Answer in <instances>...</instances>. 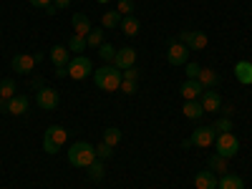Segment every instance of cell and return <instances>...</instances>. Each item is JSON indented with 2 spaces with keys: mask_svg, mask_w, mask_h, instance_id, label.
<instances>
[{
  "mask_svg": "<svg viewBox=\"0 0 252 189\" xmlns=\"http://www.w3.org/2000/svg\"><path fill=\"white\" fill-rule=\"evenodd\" d=\"M121 81H124V78H121V71H119L116 66H111V63H103L98 71H94V83H96L101 91H106V94L119 91Z\"/></svg>",
  "mask_w": 252,
  "mask_h": 189,
  "instance_id": "obj_1",
  "label": "cell"
},
{
  "mask_svg": "<svg viewBox=\"0 0 252 189\" xmlns=\"http://www.w3.org/2000/svg\"><path fill=\"white\" fill-rule=\"evenodd\" d=\"M68 161H71V166H83V169H89V166L96 161V146H91L89 141H76V144H71Z\"/></svg>",
  "mask_w": 252,
  "mask_h": 189,
  "instance_id": "obj_2",
  "label": "cell"
},
{
  "mask_svg": "<svg viewBox=\"0 0 252 189\" xmlns=\"http://www.w3.org/2000/svg\"><path fill=\"white\" fill-rule=\"evenodd\" d=\"M68 139V131L63 126H48L46 129V136H43V149L46 154H58L63 149V144Z\"/></svg>",
  "mask_w": 252,
  "mask_h": 189,
  "instance_id": "obj_3",
  "label": "cell"
},
{
  "mask_svg": "<svg viewBox=\"0 0 252 189\" xmlns=\"http://www.w3.org/2000/svg\"><path fill=\"white\" fill-rule=\"evenodd\" d=\"M215 146H217V154L229 159V157H235L240 152V141L237 136H232V131H227V134H217L215 139Z\"/></svg>",
  "mask_w": 252,
  "mask_h": 189,
  "instance_id": "obj_4",
  "label": "cell"
},
{
  "mask_svg": "<svg viewBox=\"0 0 252 189\" xmlns=\"http://www.w3.org/2000/svg\"><path fill=\"white\" fill-rule=\"evenodd\" d=\"M177 40H179V43H184L187 48H192V51H204L207 43H209L207 33H202V31H182L177 35Z\"/></svg>",
  "mask_w": 252,
  "mask_h": 189,
  "instance_id": "obj_5",
  "label": "cell"
},
{
  "mask_svg": "<svg viewBox=\"0 0 252 189\" xmlns=\"http://www.w3.org/2000/svg\"><path fill=\"white\" fill-rule=\"evenodd\" d=\"M91 73H94V68H91V61L86 56H76V58L68 61V76L73 81H83V78L91 76Z\"/></svg>",
  "mask_w": 252,
  "mask_h": 189,
  "instance_id": "obj_6",
  "label": "cell"
},
{
  "mask_svg": "<svg viewBox=\"0 0 252 189\" xmlns=\"http://www.w3.org/2000/svg\"><path fill=\"white\" fill-rule=\"evenodd\" d=\"M217 139V131L212 129V126H199V129L192 134V146H202V149H207V146H212Z\"/></svg>",
  "mask_w": 252,
  "mask_h": 189,
  "instance_id": "obj_7",
  "label": "cell"
},
{
  "mask_svg": "<svg viewBox=\"0 0 252 189\" xmlns=\"http://www.w3.org/2000/svg\"><path fill=\"white\" fill-rule=\"evenodd\" d=\"M111 66H116L119 71H126V68H131V66H136V51L134 48H119L116 51V56H114V63Z\"/></svg>",
  "mask_w": 252,
  "mask_h": 189,
  "instance_id": "obj_8",
  "label": "cell"
},
{
  "mask_svg": "<svg viewBox=\"0 0 252 189\" xmlns=\"http://www.w3.org/2000/svg\"><path fill=\"white\" fill-rule=\"evenodd\" d=\"M10 68H13L18 76H28V73L35 68V58L28 56V53H18V56H13V61H10Z\"/></svg>",
  "mask_w": 252,
  "mask_h": 189,
  "instance_id": "obj_9",
  "label": "cell"
},
{
  "mask_svg": "<svg viewBox=\"0 0 252 189\" xmlns=\"http://www.w3.org/2000/svg\"><path fill=\"white\" fill-rule=\"evenodd\" d=\"M199 103H202V109L207 114H215V111L222 109V96L215 89H204V94L199 96Z\"/></svg>",
  "mask_w": 252,
  "mask_h": 189,
  "instance_id": "obj_10",
  "label": "cell"
},
{
  "mask_svg": "<svg viewBox=\"0 0 252 189\" xmlns=\"http://www.w3.org/2000/svg\"><path fill=\"white\" fill-rule=\"evenodd\" d=\"M179 94L184 96V101H197L204 94V86H202L197 78H187L182 86H179Z\"/></svg>",
  "mask_w": 252,
  "mask_h": 189,
  "instance_id": "obj_11",
  "label": "cell"
},
{
  "mask_svg": "<svg viewBox=\"0 0 252 189\" xmlns=\"http://www.w3.org/2000/svg\"><path fill=\"white\" fill-rule=\"evenodd\" d=\"M35 103H38L40 109H46V111L56 109V106H58V91H56V89H38Z\"/></svg>",
  "mask_w": 252,
  "mask_h": 189,
  "instance_id": "obj_12",
  "label": "cell"
},
{
  "mask_svg": "<svg viewBox=\"0 0 252 189\" xmlns=\"http://www.w3.org/2000/svg\"><path fill=\"white\" fill-rule=\"evenodd\" d=\"M187 46L184 43H179V40H174V43L166 48V61L172 63V66H184L187 63Z\"/></svg>",
  "mask_w": 252,
  "mask_h": 189,
  "instance_id": "obj_13",
  "label": "cell"
},
{
  "mask_svg": "<svg viewBox=\"0 0 252 189\" xmlns=\"http://www.w3.org/2000/svg\"><path fill=\"white\" fill-rule=\"evenodd\" d=\"M194 187H197V189H217V174H215V172H209V169L197 172V177H194Z\"/></svg>",
  "mask_w": 252,
  "mask_h": 189,
  "instance_id": "obj_14",
  "label": "cell"
},
{
  "mask_svg": "<svg viewBox=\"0 0 252 189\" xmlns=\"http://www.w3.org/2000/svg\"><path fill=\"white\" fill-rule=\"evenodd\" d=\"M119 28H121L124 35L134 38V35H139L141 23H139V18H136V15H124V18H121V23H119Z\"/></svg>",
  "mask_w": 252,
  "mask_h": 189,
  "instance_id": "obj_15",
  "label": "cell"
},
{
  "mask_svg": "<svg viewBox=\"0 0 252 189\" xmlns=\"http://www.w3.org/2000/svg\"><path fill=\"white\" fill-rule=\"evenodd\" d=\"M28 96H13V98H8V114H13V116H23L26 111H28Z\"/></svg>",
  "mask_w": 252,
  "mask_h": 189,
  "instance_id": "obj_16",
  "label": "cell"
},
{
  "mask_svg": "<svg viewBox=\"0 0 252 189\" xmlns=\"http://www.w3.org/2000/svg\"><path fill=\"white\" fill-rule=\"evenodd\" d=\"M68 53H71L68 46H53L51 53H48V58L53 61V66H56V68H61V66H68V61H71Z\"/></svg>",
  "mask_w": 252,
  "mask_h": 189,
  "instance_id": "obj_17",
  "label": "cell"
},
{
  "mask_svg": "<svg viewBox=\"0 0 252 189\" xmlns=\"http://www.w3.org/2000/svg\"><path fill=\"white\" fill-rule=\"evenodd\" d=\"M235 76L242 86H252V63L250 61H240L235 66Z\"/></svg>",
  "mask_w": 252,
  "mask_h": 189,
  "instance_id": "obj_18",
  "label": "cell"
},
{
  "mask_svg": "<svg viewBox=\"0 0 252 189\" xmlns=\"http://www.w3.org/2000/svg\"><path fill=\"white\" fill-rule=\"evenodd\" d=\"M73 31H76V35L86 38V35L91 33V18H89L86 13H76V15H73Z\"/></svg>",
  "mask_w": 252,
  "mask_h": 189,
  "instance_id": "obj_19",
  "label": "cell"
},
{
  "mask_svg": "<svg viewBox=\"0 0 252 189\" xmlns=\"http://www.w3.org/2000/svg\"><path fill=\"white\" fill-rule=\"evenodd\" d=\"M217 189H245V182L237 174H222L217 179Z\"/></svg>",
  "mask_w": 252,
  "mask_h": 189,
  "instance_id": "obj_20",
  "label": "cell"
},
{
  "mask_svg": "<svg viewBox=\"0 0 252 189\" xmlns=\"http://www.w3.org/2000/svg\"><path fill=\"white\" fill-rule=\"evenodd\" d=\"M182 114H184L187 119H192V121L202 119V116H204V109H202L199 98H197V101H184V106H182Z\"/></svg>",
  "mask_w": 252,
  "mask_h": 189,
  "instance_id": "obj_21",
  "label": "cell"
},
{
  "mask_svg": "<svg viewBox=\"0 0 252 189\" xmlns=\"http://www.w3.org/2000/svg\"><path fill=\"white\" fill-rule=\"evenodd\" d=\"M197 81L202 83L204 89H215L217 83H220V76H217V71H212V68H202L199 76H197Z\"/></svg>",
  "mask_w": 252,
  "mask_h": 189,
  "instance_id": "obj_22",
  "label": "cell"
},
{
  "mask_svg": "<svg viewBox=\"0 0 252 189\" xmlns=\"http://www.w3.org/2000/svg\"><path fill=\"white\" fill-rule=\"evenodd\" d=\"M121 13L119 10H109L106 15H101V28H116L119 23H121Z\"/></svg>",
  "mask_w": 252,
  "mask_h": 189,
  "instance_id": "obj_23",
  "label": "cell"
},
{
  "mask_svg": "<svg viewBox=\"0 0 252 189\" xmlns=\"http://www.w3.org/2000/svg\"><path fill=\"white\" fill-rule=\"evenodd\" d=\"M86 48H89L86 38H83V35H71V40H68V51H71V53L81 56V53L86 51Z\"/></svg>",
  "mask_w": 252,
  "mask_h": 189,
  "instance_id": "obj_24",
  "label": "cell"
},
{
  "mask_svg": "<svg viewBox=\"0 0 252 189\" xmlns=\"http://www.w3.org/2000/svg\"><path fill=\"white\" fill-rule=\"evenodd\" d=\"M207 169L209 172H215V174H227V159L224 157H212V159H209V166H207Z\"/></svg>",
  "mask_w": 252,
  "mask_h": 189,
  "instance_id": "obj_25",
  "label": "cell"
},
{
  "mask_svg": "<svg viewBox=\"0 0 252 189\" xmlns=\"http://www.w3.org/2000/svg\"><path fill=\"white\" fill-rule=\"evenodd\" d=\"M103 174H106V169H103V161H101V159H96V161L89 166V179H91V182H101V179H103Z\"/></svg>",
  "mask_w": 252,
  "mask_h": 189,
  "instance_id": "obj_26",
  "label": "cell"
},
{
  "mask_svg": "<svg viewBox=\"0 0 252 189\" xmlns=\"http://www.w3.org/2000/svg\"><path fill=\"white\" fill-rule=\"evenodd\" d=\"M13 96H15V81L3 78L0 81V98H13Z\"/></svg>",
  "mask_w": 252,
  "mask_h": 189,
  "instance_id": "obj_27",
  "label": "cell"
},
{
  "mask_svg": "<svg viewBox=\"0 0 252 189\" xmlns=\"http://www.w3.org/2000/svg\"><path fill=\"white\" fill-rule=\"evenodd\" d=\"M86 43H89L91 48H98V46L103 43V28H91V33L86 35Z\"/></svg>",
  "mask_w": 252,
  "mask_h": 189,
  "instance_id": "obj_28",
  "label": "cell"
},
{
  "mask_svg": "<svg viewBox=\"0 0 252 189\" xmlns=\"http://www.w3.org/2000/svg\"><path fill=\"white\" fill-rule=\"evenodd\" d=\"M212 129L217 134H227V131H232V119H227V116H220L215 124H212Z\"/></svg>",
  "mask_w": 252,
  "mask_h": 189,
  "instance_id": "obj_29",
  "label": "cell"
},
{
  "mask_svg": "<svg viewBox=\"0 0 252 189\" xmlns=\"http://www.w3.org/2000/svg\"><path fill=\"white\" fill-rule=\"evenodd\" d=\"M98 56L103 58V63H114V56H116V48L111 43H101L98 46Z\"/></svg>",
  "mask_w": 252,
  "mask_h": 189,
  "instance_id": "obj_30",
  "label": "cell"
},
{
  "mask_svg": "<svg viewBox=\"0 0 252 189\" xmlns=\"http://www.w3.org/2000/svg\"><path fill=\"white\" fill-rule=\"evenodd\" d=\"M121 141V131L116 129V126H111V129L103 131V144H109V146H116Z\"/></svg>",
  "mask_w": 252,
  "mask_h": 189,
  "instance_id": "obj_31",
  "label": "cell"
},
{
  "mask_svg": "<svg viewBox=\"0 0 252 189\" xmlns=\"http://www.w3.org/2000/svg\"><path fill=\"white\" fill-rule=\"evenodd\" d=\"M111 154H114V146H109V144H98L96 146V159H101V161H106V159H111Z\"/></svg>",
  "mask_w": 252,
  "mask_h": 189,
  "instance_id": "obj_32",
  "label": "cell"
},
{
  "mask_svg": "<svg viewBox=\"0 0 252 189\" xmlns=\"http://www.w3.org/2000/svg\"><path fill=\"white\" fill-rule=\"evenodd\" d=\"M121 91H124V96H131V94H136V89H139V81H121V86H119Z\"/></svg>",
  "mask_w": 252,
  "mask_h": 189,
  "instance_id": "obj_33",
  "label": "cell"
},
{
  "mask_svg": "<svg viewBox=\"0 0 252 189\" xmlns=\"http://www.w3.org/2000/svg\"><path fill=\"white\" fill-rule=\"evenodd\" d=\"M121 15H134V0H119V8Z\"/></svg>",
  "mask_w": 252,
  "mask_h": 189,
  "instance_id": "obj_34",
  "label": "cell"
},
{
  "mask_svg": "<svg viewBox=\"0 0 252 189\" xmlns=\"http://www.w3.org/2000/svg\"><path fill=\"white\" fill-rule=\"evenodd\" d=\"M121 78H126V81H139V78H141V73H139V68H136V66H131V68L121 71Z\"/></svg>",
  "mask_w": 252,
  "mask_h": 189,
  "instance_id": "obj_35",
  "label": "cell"
},
{
  "mask_svg": "<svg viewBox=\"0 0 252 189\" xmlns=\"http://www.w3.org/2000/svg\"><path fill=\"white\" fill-rule=\"evenodd\" d=\"M184 66H187V78H197L199 71H202L199 63H184Z\"/></svg>",
  "mask_w": 252,
  "mask_h": 189,
  "instance_id": "obj_36",
  "label": "cell"
},
{
  "mask_svg": "<svg viewBox=\"0 0 252 189\" xmlns=\"http://www.w3.org/2000/svg\"><path fill=\"white\" fill-rule=\"evenodd\" d=\"M28 3L33 8H48V5H53V0H28Z\"/></svg>",
  "mask_w": 252,
  "mask_h": 189,
  "instance_id": "obj_37",
  "label": "cell"
},
{
  "mask_svg": "<svg viewBox=\"0 0 252 189\" xmlns=\"http://www.w3.org/2000/svg\"><path fill=\"white\" fill-rule=\"evenodd\" d=\"M53 5L61 10V8H68V5H71V0H53Z\"/></svg>",
  "mask_w": 252,
  "mask_h": 189,
  "instance_id": "obj_38",
  "label": "cell"
},
{
  "mask_svg": "<svg viewBox=\"0 0 252 189\" xmlns=\"http://www.w3.org/2000/svg\"><path fill=\"white\" fill-rule=\"evenodd\" d=\"M56 76H58V78H66V76H68V66H61V68H56Z\"/></svg>",
  "mask_w": 252,
  "mask_h": 189,
  "instance_id": "obj_39",
  "label": "cell"
},
{
  "mask_svg": "<svg viewBox=\"0 0 252 189\" xmlns=\"http://www.w3.org/2000/svg\"><path fill=\"white\" fill-rule=\"evenodd\" d=\"M33 58H35V63H40V61L46 58V53H33Z\"/></svg>",
  "mask_w": 252,
  "mask_h": 189,
  "instance_id": "obj_40",
  "label": "cell"
},
{
  "mask_svg": "<svg viewBox=\"0 0 252 189\" xmlns=\"http://www.w3.org/2000/svg\"><path fill=\"white\" fill-rule=\"evenodd\" d=\"M56 10H58L56 5H48V8H46V13H48V15H56Z\"/></svg>",
  "mask_w": 252,
  "mask_h": 189,
  "instance_id": "obj_41",
  "label": "cell"
},
{
  "mask_svg": "<svg viewBox=\"0 0 252 189\" xmlns=\"http://www.w3.org/2000/svg\"><path fill=\"white\" fill-rule=\"evenodd\" d=\"M98 3H109V0H98Z\"/></svg>",
  "mask_w": 252,
  "mask_h": 189,
  "instance_id": "obj_42",
  "label": "cell"
}]
</instances>
